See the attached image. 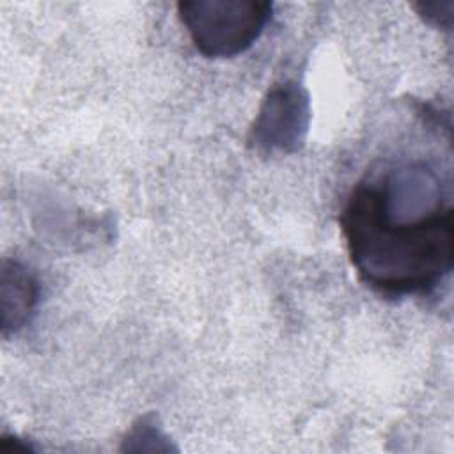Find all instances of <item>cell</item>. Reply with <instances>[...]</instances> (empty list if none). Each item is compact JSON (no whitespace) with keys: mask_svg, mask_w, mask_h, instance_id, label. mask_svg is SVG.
Returning a JSON list of instances; mask_svg holds the SVG:
<instances>
[{"mask_svg":"<svg viewBox=\"0 0 454 454\" xmlns=\"http://www.w3.org/2000/svg\"><path fill=\"white\" fill-rule=\"evenodd\" d=\"M358 277L388 296L431 293L452 270V209L420 222L387 218L358 183L340 215Z\"/></svg>","mask_w":454,"mask_h":454,"instance_id":"1","label":"cell"},{"mask_svg":"<svg viewBox=\"0 0 454 454\" xmlns=\"http://www.w3.org/2000/svg\"><path fill=\"white\" fill-rule=\"evenodd\" d=\"M271 9L266 0H190L177 4V16L199 53L229 59L259 39Z\"/></svg>","mask_w":454,"mask_h":454,"instance_id":"2","label":"cell"},{"mask_svg":"<svg viewBox=\"0 0 454 454\" xmlns=\"http://www.w3.org/2000/svg\"><path fill=\"white\" fill-rule=\"evenodd\" d=\"M310 122L309 92L296 82L275 85L264 98L248 133L259 153L293 154L305 144Z\"/></svg>","mask_w":454,"mask_h":454,"instance_id":"3","label":"cell"},{"mask_svg":"<svg viewBox=\"0 0 454 454\" xmlns=\"http://www.w3.org/2000/svg\"><path fill=\"white\" fill-rule=\"evenodd\" d=\"M39 300V284L18 261L2 259L0 266V312L2 333H16L32 317Z\"/></svg>","mask_w":454,"mask_h":454,"instance_id":"4","label":"cell"},{"mask_svg":"<svg viewBox=\"0 0 454 454\" xmlns=\"http://www.w3.org/2000/svg\"><path fill=\"white\" fill-rule=\"evenodd\" d=\"M168 438L161 433V429L156 426L153 415L142 417L129 433L124 438V450H149V442L153 445V450H168L170 445L167 442Z\"/></svg>","mask_w":454,"mask_h":454,"instance_id":"5","label":"cell"},{"mask_svg":"<svg viewBox=\"0 0 454 454\" xmlns=\"http://www.w3.org/2000/svg\"><path fill=\"white\" fill-rule=\"evenodd\" d=\"M452 2H420V4H413V9L419 12V16L438 28H445L450 30L452 27Z\"/></svg>","mask_w":454,"mask_h":454,"instance_id":"6","label":"cell"}]
</instances>
